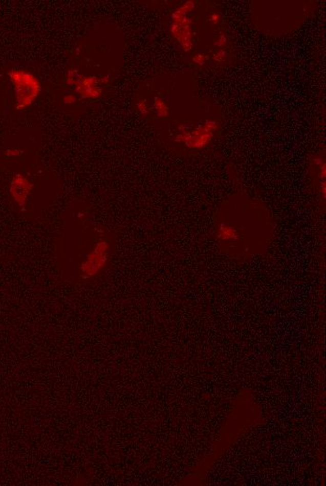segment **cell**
Masks as SVG:
<instances>
[{"mask_svg":"<svg viewBox=\"0 0 326 486\" xmlns=\"http://www.w3.org/2000/svg\"><path fill=\"white\" fill-rule=\"evenodd\" d=\"M108 242L105 241H99L81 265V271L83 278H91L100 273L108 261Z\"/></svg>","mask_w":326,"mask_h":486,"instance_id":"7a4b0ae2","label":"cell"},{"mask_svg":"<svg viewBox=\"0 0 326 486\" xmlns=\"http://www.w3.org/2000/svg\"><path fill=\"white\" fill-rule=\"evenodd\" d=\"M7 153H8V155H10V156H17V155H20V152H19V151H16V150H14V151H8Z\"/></svg>","mask_w":326,"mask_h":486,"instance_id":"277c9868","label":"cell"},{"mask_svg":"<svg viewBox=\"0 0 326 486\" xmlns=\"http://www.w3.org/2000/svg\"><path fill=\"white\" fill-rule=\"evenodd\" d=\"M9 76L15 89L17 109H25L32 104L40 90L38 80L25 71H11Z\"/></svg>","mask_w":326,"mask_h":486,"instance_id":"6da1fadb","label":"cell"},{"mask_svg":"<svg viewBox=\"0 0 326 486\" xmlns=\"http://www.w3.org/2000/svg\"><path fill=\"white\" fill-rule=\"evenodd\" d=\"M33 184L22 174H17L12 179L11 183V197L14 201L21 207H24L28 201L29 194L32 191Z\"/></svg>","mask_w":326,"mask_h":486,"instance_id":"3957f363","label":"cell"}]
</instances>
